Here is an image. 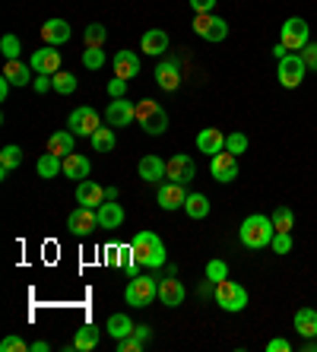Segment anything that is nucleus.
Returning <instances> with one entry per match:
<instances>
[{
	"label": "nucleus",
	"mask_w": 317,
	"mask_h": 352,
	"mask_svg": "<svg viewBox=\"0 0 317 352\" xmlns=\"http://www.w3.org/2000/svg\"><path fill=\"white\" fill-rule=\"evenodd\" d=\"M131 248H133L137 263L143 267V270H159V267H165V245L155 232H149V229L137 232L133 241H131Z\"/></svg>",
	"instance_id": "nucleus-1"
},
{
	"label": "nucleus",
	"mask_w": 317,
	"mask_h": 352,
	"mask_svg": "<svg viewBox=\"0 0 317 352\" xmlns=\"http://www.w3.org/2000/svg\"><path fill=\"white\" fill-rule=\"evenodd\" d=\"M276 229H273V219L263 213H254L241 222V245L251 248V251H261V248H270Z\"/></svg>",
	"instance_id": "nucleus-2"
},
{
	"label": "nucleus",
	"mask_w": 317,
	"mask_h": 352,
	"mask_svg": "<svg viewBox=\"0 0 317 352\" xmlns=\"http://www.w3.org/2000/svg\"><path fill=\"white\" fill-rule=\"evenodd\" d=\"M137 124L149 137H162L168 131V111L153 98H140L137 102Z\"/></svg>",
	"instance_id": "nucleus-3"
},
{
	"label": "nucleus",
	"mask_w": 317,
	"mask_h": 352,
	"mask_svg": "<svg viewBox=\"0 0 317 352\" xmlns=\"http://www.w3.org/2000/svg\"><path fill=\"white\" fill-rule=\"evenodd\" d=\"M153 298H159V279L149 276L146 270L133 276L127 283V289H124V302L131 308H146V305H153Z\"/></svg>",
	"instance_id": "nucleus-4"
},
{
	"label": "nucleus",
	"mask_w": 317,
	"mask_h": 352,
	"mask_svg": "<svg viewBox=\"0 0 317 352\" xmlns=\"http://www.w3.org/2000/svg\"><path fill=\"white\" fill-rule=\"evenodd\" d=\"M212 298H216V305H219L222 311H228V314H238V311H244V308H248V289H244L241 283H232V279L216 283Z\"/></svg>",
	"instance_id": "nucleus-5"
},
{
	"label": "nucleus",
	"mask_w": 317,
	"mask_h": 352,
	"mask_svg": "<svg viewBox=\"0 0 317 352\" xmlns=\"http://www.w3.org/2000/svg\"><path fill=\"white\" fill-rule=\"evenodd\" d=\"M305 74H308V64H305V58H301L298 51H289V54L276 64V76L285 89H298Z\"/></svg>",
	"instance_id": "nucleus-6"
},
{
	"label": "nucleus",
	"mask_w": 317,
	"mask_h": 352,
	"mask_svg": "<svg viewBox=\"0 0 317 352\" xmlns=\"http://www.w3.org/2000/svg\"><path fill=\"white\" fill-rule=\"evenodd\" d=\"M311 41V25L301 16H289L279 25V45H285L289 51H301Z\"/></svg>",
	"instance_id": "nucleus-7"
},
{
	"label": "nucleus",
	"mask_w": 317,
	"mask_h": 352,
	"mask_svg": "<svg viewBox=\"0 0 317 352\" xmlns=\"http://www.w3.org/2000/svg\"><path fill=\"white\" fill-rule=\"evenodd\" d=\"M102 118L105 115H98L96 108L89 105H80L70 111V133H76V137H92V133L102 127Z\"/></svg>",
	"instance_id": "nucleus-8"
},
{
	"label": "nucleus",
	"mask_w": 317,
	"mask_h": 352,
	"mask_svg": "<svg viewBox=\"0 0 317 352\" xmlns=\"http://www.w3.org/2000/svg\"><path fill=\"white\" fill-rule=\"evenodd\" d=\"M194 32L206 41H222L228 35V23L212 13H194Z\"/></svg>",
	"instance_id": "nucleus-9"
},
{
	"label": "nucleus",
	"mask_w": 317,
	"mask_h": 352,
	"mask_svg": "<svg viewBox=\"0 0 317 352\" xmlns=\"http://www.w3.org/2000/svg\"><path fill=\"white\" fill-rule=\"evenodd\" d=\"M210 175L212 181H219V184H232L238 178V156H232L228 149L210 156Z\"/></svg>",
	"instance_id": "nucleus-10"
},
{
	"label": "nucleus",
	"mask_w": 317,
	"mask_h": 352,
	"mask_svg": "<svg viewBox=\"0 0 317 352\" xmlns=\"http://www.w3.org/2000/svg\"><path fill=\"white\" fill-rule=\"evenodd\" d=\"M131 121H137V102L127 98H111L105 108V124L108 127H127Z\"/></svg>",
	"instance_id": "nucleus-11"
},
{
	"label": "nucleus",
	"mask_w": 317,
	"mask_h": 352,
	"mask_svg": "<svg viewBox=\"0 0 317 352\" xmlns=\"http://www.w3.org/2000/svg\"><path fill=\"white\" fill-rule=\"evenodd\" d=\"M67 229L74 232L76 238L92 235V232L98 229V213L92 210V206H76L74 213L67 216Z\"/></svg>",
	"instance_id": "nucleus-12"
},
{
	"label": "nucleus",
	"mask_w": 317,
	"mask_h": 352,
	"mask_svg": "<svg viewBox=\"0 0 317 352\" xmlns=\"http://www.w3.org/2000/svg\"><path fill=\"white\" fill-rule=\"evenodd\" d=\"M61 51L54 48V45H45V48L32 51V58H29V64H32L35 74H45V76H54L57 70H61Z\"/></svg>",
	"instance_id": "nucleus-13"
},
{
	"label": "nucleus",
	"mask_w": 317,
	"mask_h": 352,
	"mask_svg": "<svg viewBox=\"0 0 317 352\" xmlns=\"http://www.w3.org/2000/svg\"><path fill=\"white\" fill-rule=\"evenodd\" d=\"M184 295H187V289L181 286V279H175V273H165V276L159 279V302H162L165 308L184 305Z\"/></svg>",
	"instance_id": "nucleus-14"
},
{
	"label": "nucleus",
	"mask_w": 317,
	"mask_h": 352,
	"mask_svg": "<svg viewBox=\"0 0 317 352\" xmlns=\"http://www.w3.org/2000/svg\"><path fill=\"white\" fill-rule=\"evenodd\" d=\"M165 178L175 181V184H187V181L197 178V165L190 156H184V153H178V156L168 159V172H165Z\"/></svg>",
	"instance_id": "nucleus-15"
},
{
	"label": "nucleus",
	"mask_w": 317,
	"mask_h": 352,
	"mask_svg": "<svg viewBox=\"0 0 317 352\" xmlns=\"http://www.w3.org/2000/svg\"><path fill=\"white\" fill-rule=\"evenodd\" d=\"M70 38H74V29H70L67 19H45V25H41V41H45V45L61 48V45H67Z\"/></svg>",
	"instance_id": "nucleus-16"
},
{
	"label": "nucleus",
	"mask_w": 317,
	"mask_h": 352,
	"mask_svg": "<svg viewBox=\"0 0 317 352\" xmlns=\"http://www.w3.org/2000/svg\"><path fill=\"white\" fill-rule=\"evenodd\" d=\"M155 200H159V206H162V210H184L187 190H184V184L165 181V184H159V194H155Z\"/></svg>",
	"instance_id": "nucleus-17"
},
{
	"label": "nucleus",
	"mask_w": 317,
	"mask_h": 352,
	"mask_svg": "<svg viewBox=\"0 0 317 352\" xmlns=\"http://www.w3.org/2000/svg\"><path fill=\"white\" fill-rule=\"evenodd\" d=\"M111 67H114V76H121V80H133V76L140 74V54L137 51L121 48L118 54H114Z\"/></svg>",
	"instance_id": "nucleus-18"
},
{
	"label": "nucleus",
	"mask_w": 317,
	"mask_h": 352,
	"mask_svg": "<svg viewBox=\"0 0 317 352\" xmlns=\"http://www.w3.org/2000/svg\"><path fill=\"white\" fill-rule=\"evenodd\" d=\"M74 197H76V204H80V206H92V210H98V206L108 200L105 188H98L96 181H89V178L76 184V194Z\"/></svg>",
	"instance_id": "nucleus-19"
},
{
	"label": "nucleus",
	"mask_w": 317,
	"mask_h": 352,
	"mask_svg": "<svg viewBox=\"0 0 317 352\" xmlns=\"http://www.w3.org/2000/svg\"><path fill=\"white\" fill-rule=\"evenodd\" d=\"M98 213V229H105V232H114V229H121L124 226V206L121 204H114V200H105V204L96 210Z\"/></svg>",
	"instance_id": "nucleus-20"
},
{
	"label": "nucleus",
	"mask_w": 317,
	"mask_h": 352,
	"mask_svg": "<svg viewBox=\"0 0 317 352\" xmlns=\"http://www.w3.org/2000/svg\"><path fill=\"white\" fill-rule=\"evenodd\" d=\"M137 172H140V178L146 181V184H159V181L165 178V172H168V162L159 159V156H143L140 159V165H137Z\"/></svg>",
	"instance_id": "nucleus-21"
},
{
	"label": "nucleus",
	"mask_w": 317,
	"mask_h": 352,
	"mask_svg": "<svg viewBox=\"0 0 317 352\" xmlns=\"http://www.w3.org/2000/svg\"><path fill=\"white\" fill-rule=\"evenodd\" d=\"M197 149L206 153V156H216L226 149V137H222L219 127H204V131L197 133Z\"/></svg>",
	"instance_id": "nucleus-22"
},
{
	"label": "nucleus",
	"mask_w": 317,
	"mask_h": 352,
	"mask_svg": "<svg viewBox=\"0 0 317 352\" xmlns=\"http://www.w3.org/2000/svg\"><path fill=\"white\" fill-rule=\"evenodd\" d=\"M155 82L162 86L165 92H175L181 86V70L175 60H162V64L155 67Z\"/></svg>",
	"instance_id": "nucleus-23"
},
{
	"label": "nucleus",
	"mask_w": 317,
	"mask_h": 352,
	"mask_svg": "<svg viewBox=\"0 0 317 352\" xmlns=\"http://www.w3.org/2000/svg\"><path fill=\"white\" fill-rule=\"evenodd\" d=\"M48 153H54V156L67 159L70 153H76V133L70 131H57L48 137Z\"/></svg>",
	"instance_id": "nucleus-24"
},
{
	"label": "nucleus",
	"mask_w": 317,
	"mask_h": 352,
	"mask_svg": "<svg viewBox=\"0 0 317 352\" xmlns=\"http://www.w3.org/2000/svg\"><path fill=\"white\" fill-rule=\"evenodd\" d=\"M140 48L146 51V54H153V58L165 54V51H168V35H165V29H149V32H143Z\"/></svg>",
	"instance_id": "nucleus-25"
},
{
	"label": "nucleus",
	"mask_w": 317,
	"mask_h": 352,
	"mask_svg": "<svg viewBox=\"0 0 317 352\" xmlns=\"http://www.w3.org/2000/svg\"><path fill=\"white\" fill-rule=\"evenodd\" d=\"M3 76H7L13 86H29V82L35 80L32 64H23V60H7V64H3Z\"/></svg>",
	"instance_id": "nucleus-26"
},
{
	"label": "nucleus",
	"mask_w": 317,
	"mask_h": 352,
	"mask_svg": "<svg viewBox=\"0 0 317 352\" xmlns=\"http://www.w3.org/2000/svg\"><path fill=\"white\" fill-rule=\"evenodd\" d=\"M92 172V162L86 156H80V153H70V156L64 159V175L67 178H76V181H86Z\"/></svg>",
	"instance_id": "nucleus-27"
},
{
	"label": "nucleus",
	"mask_w": 317,
	"mask_h": 352,
	"mask_svg": "<svg viewBox=\"0 0 317 352\" xmlns=\"http://www.w3.org/2000/svg\"><path fill=\"white\" fill-rule=\"evenodd\" d=\"M98 340H102V333H98L96 324H83L74 336V349L76 352H92L98 346Z\"/></svg>",
	"instance_id": "nucleus-28"
},
{
	"label": "nucleus",
	"mask_w": 317,
	"mask_h": 352,
	"mask_svg": "<svg viewBox=\"0 0 317 352\" xmlns=\"http://www.w3.org/2000/svg\"><path fill=\"white\" fill-rule=\"evenodd\" d=\"M295 330H298V336H305V340H314L317 336V311L314 308H298V311H295Z\"/></svg>",
	"instance_id": "nucleus-29"
},
{
	"label": "nucleus",
	"mask_w": 317,
	"mask_h": 352,
	"mask_svg": "<svg viewBox=\"0 0 317 352\" xmlns=\"http://www.w3.org/2000/svg\"><path fill=\"white\" fill-rule=\"evenodd\" d=\"M184 213L190 216V219H206V216H210V197L206 194H187Z\"/></svg>",
	"instance_id": "nucleus-30"
},
{
	"label": "nucleus",
	"mask_w": 317,
	"mask_h": 352,
	"mask_svg": "<svg viewBox=\"0 0 317 352\" xmlns=\"http://www.w3.org/2000/svg\"><path fill=\"white\" fill-rule=\"evenodd\" d=\"M23 165V149L17 146V143H10V146H3L0 149V175L7 178L13 168H19Z\"/></svg>",
	"instance_id": "nucleus-31"
},
{
	"label": "nucleus",
	"mask_w": 317,
	"mask_h": 352,
	"mask_svg": "<svg viewBox=\"0 0 317 352\" xmlns=\"http://www.w3.org/2000/svg\"><path fill=\"white\" fill-rule=\"evenodd\" d=\"M35 168H39V178H57V175L64 172V159L61 156H54V153H45V156L35 162Z\"/></svg>",
	"instance_id": "nucleus-32"
},
{
	"label": "nucleus",
	"mask_w": 317,
	"mask_h": 352,
	"mask_svg": "<svg viewBox=\"0 0 317 352\" xmlns=\"http://www.w3.org/2000/svg\"><path fill=\"white\" fill-rule=\"evenodd\" d=\"M133 327H137V324H133L127 314H111V318H108V324H105L108 336H114V340H124V336H131Z\"/></svg>",
	"instance_id": "nucleus-33"
},
{
	"label": "nucleus",
	"mask_w": 317,
	"mask_h": 352,
	"mask_svg": "<svg viewBox=\"0 0 317 352\" xmlns=\"http://www.w3.org/2000/svg\"><path fill=\"white\" fill-rule=\"evenodd\" d=\"M89 143L96 153H111L114 143H118V140H114V127H98V131L89 137Z\"/></svg>",
	"instance_id": "nucleus-34"
},
{
	"label": "nucleus",
	"mask_w": 317,
	"mask_h": 352,
	"mask_svg": "<svg viewBox=\"0 0 317 352\" xmlns=\"http://www.w3.org/2000/svg\"><path fill=\"white\" fill-rule=\"evenodd\" d=\"M83 41H86V48H102L108 41V29L102 23H92L86 25V32H83Z\"/></svg>",
	"instance_id": "nucleus-35"
},
{
	"label": "nucleus",
	"mask_w": 317,
	"mask_h": 352,
	"mask_svg": "<svg viewBox=\"0 0 317 352\" xmlns=\"http://www.w3.org/2000/svg\"><path fill=\"white\" fill-rule=\"evenodd\" d=\"M295 226V213L289 210V206H276L273 210V229L276 232H292Z\"/></svg>",
	"instance_id": "nucleus-36"
},
{
	"label": "nucleus",
	"mask_w": 317,
	"mask_h": 352,
	"mask_svg": "<svg viewBox=\"0 0 317 352\" xmlns=\"http://www.w3.org/2000/svg\"><path fill=\"white\" fill-rule=\"evenodd\" d=\"M51 82H54V92H61V96H70V92H76V76L67 74V70H57V74L51 76Z\"/></svg>",
	"instance_id": "nucleus-37"
},
{
	"label": "nucleus",
	"mask_w": 317,
	"mask_h": 352,
	"mask_svg": "<svg viewBox=\"0 0 317 352\" xmlns=\"http://www.w3.org/2000/svg\"><path fill=\"white\" fill-rule=\"evenodd\" d=\"M19 51H23V41H19L17 35H3V38H0V54L7 60H19Z\"/></svg>",
	"instance_id": "nucleus-38"
},
{
	"label": "nucleus",
	"mask_w": 317,
	"mask_h": 352,
	"mask_svg": "<svg viewBox=\"0 0 317 352\" xmlns=\"http://www.w3.org/2000/svg\"><path fill=\"white\" fill-rule=\"evenodd\" d=\"M206 279H210V283H222V279H228V263L219 261V257H212V261L206 263Z\"/></svg>",
	"instance_id": "nucleus-39"
},
{
	"label": "nucleus",
	"mask_w": 317,
	"mask_h": 352,
	"mask_svg": "<svg viewBox=\"0 0 317 352\" xmlns=\"http://www.w3.org/2000/svg\"><path fill=\"white\" fill-rule=\"evenodd\" d=\"M83 67H86V70H102V67H105V51L102 48H86L83 51Z\"/></svg>",
	"instance_id": "nucleus-40"
},
{
	"label": "nucleus",
	"mask_w": 317,
	"mask_h": 352,
	"mask_svg": "<svg viewBox=\"0 0 317 352\" xmlns=\"http://www.w3.org/2000/svg\"><path fill=\"white\" fill-rule=\"evenodd\" d=\"M226 149L232 153V156H241V153H248V137H244L241 131L228 133V137H226Z\"/></svg>",
	"instance_id": "nucleus-41"
},
{
	"label": "nucleus",
	"mask_w": 317,
	"mask_h": 352,
	"mask_svg": "<svg viewBox=\"0 0 317 352\" xmlns=\"http://www.w3.org/2000/svg\"><path fill=\"white\" fill-rule=\"evenodd\" d=\"M270 248H273V254H289L292 251V232H276Z\"/></svg>",
	"instance_id": "nucleus-42"
},
{
	"label": "nucleus",
	"mask_w": 317,
	"mask_h": 352,
	"mask_svg": "<svg viewBox=\"0 0 317 352\" xmlns=\"http://www.w3.org/2000/svg\"><path fill=\"white\" fill-rule=\"evenodd\" d=\"M29 346L23 343V336H7L3 343H0V352H25Z\"/></svg>",
	"instance_id": "nucleus-43"
},
{
	"label": "nucleus",
	"mask_w": 317,
	"mask_h": 352,
	"mask_svg": "<svg viewBox=\"0 0 317 352\" xmlns=\"http://www.w3.org/2000/svg\"><path fill=\"white\" fill-rule=\"evenodd\" d=\"M301 58H305V64H308V70H317V45L314 41H308V45H305V48L298 51Z\"/></svg>",
	"instance_id": "nucleus-44"
},
{
	"label": "nucleus",
	"mask_w": 317,
	"mask_h": 352,
	"mask_svg": "<svg viewBox=\"0 0 317 352\" xmlns=\"http://www.w3.org/2000/svg\"><path fill=\"white\" fill-rule=\"evenodd\" d=\"M143 346H146V343H140V340H137V336H124V340H118V352H140V349H143Z\"/></svg>",
	"instance_id": "nucleus-45"
},
{
	"label": "nucleus",
	"mask_w": 317,
	"mask_h": 352,
	"mask_svg": "<svg viewBox=\"0 0 317 352\" xmlns=\"http://www.w3.org/2000/svg\"><path fill=\"white\" fill-rule=\"evenodd\" d=\"M108 96H111V98H124V96H127V80L114 76V80L108 82Z\"/></svg>",
	"instance_id": "nucleus-46"
},
{
	"label": "nucleus",
	"mask_w": 317,
	"mask_h": 352,
	"mask_svg": "<svg viewBox=\"0 0 317 352\" xmlns=\"http://www.w3.org/2000/svg\"><path fill=\"white\" fill-rule=\"evenodd\" d=\"M32 89H35V92H41V96H45V92H48V89H54V82H51V76L39 74V76H35V80H32Z\"/></svg>",
	"instance_id": "nucleus-47"
},
{
	"label": "nucleus",
	"mask_w": 317,
	"mask_h": 352,
	"mask_svg": "<svg viewBox=\"0 0 317 352\" xmlns=\"http://www.w3.org/2000/svg\"><path fill=\"white\" fill-rule=\"evenodd\" d=\"M267 352H292V343L283 340V336H276V340H270L267 343Z\"/></svg>",
	"instance_id": "nucleus-48"
},
{
	"label": "nucleus",
	"mask_w": 317,
	"mask_h": 352,
	"mask_svg": "<svg viewBox=\"0 0 317 352\" xmlns=\"http://www.w3.org/2000/svg\"><path fill=\"white\" fill-rule=\"evenodd\" d=\"M190 7H194V13H212L216 0H190Z\"/></svg>",
	"instance_id": "nucleus-49"
},
{
	"label": "nucleus",
	"mask_w": 317,
	"mask_h": 352,
	"mask_svg": "<svg viewBox=\"0 0 317 352\" xmlns=\"http://www.w3.org/2000/svg\"><path fill=\"white\" fill-rule=\"evenodd\" d=\"M133 336H137L140 343H149V336H153V330H149L146 324H137V327H133Z\"/></svg>",
	"instance_id": "nucleus-50"
},
{
	"label": "nucleus",
	"mask_w": 317,
	"mask_h": 352,
	"mask_svg": "<svg viewBox=\"0 0 317 352\" xmlns=\"http://www.w3.org/2000/svg\"><path fill=\"white\" fill-rule=\"evenodd\" d=\"M29 349H32V352H48L51 346H48V340H35V343L29 346Z\"/></svg>",
	"instance_id": "nucleus-51"
},
{
	"label": "nucleus",
	"mask_w": 317,
	"mask_h": 352,
	"mask_svg": "<svg viewBox=\"0 0 317 352\" xmlns=\"http://www.w3.org/2000/svg\"><path fill=\"white\" fill-rule=\"evenodd\" d=\"M285 54H289V48H285V45H276V48H273V58H276V60H283Z\"/></svg>",
	"instance_id": "nucleus-52"
},
{
	"label": "nucleus",
	"mask_w": 317,
	"mask_h": 352,
	"mask_svg": "<svg viewBox=\"0 0 317 352\" xmlns=\"http://www.w3.org/2000/svg\"><path fill=\"white\" fill-rule=\"evenodd\" d=\"M105 197L108 200H118V188H105Z\"/></svg>",
	"instance_id": "nucleus-53"
}]
</instances>
